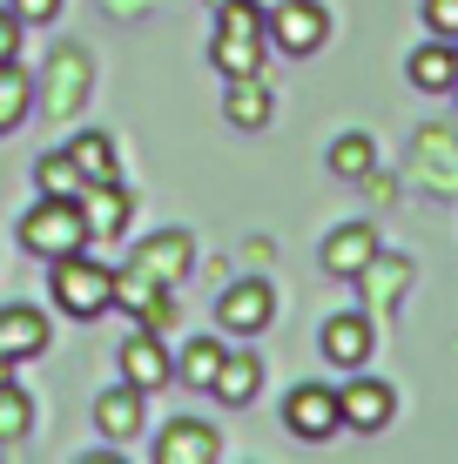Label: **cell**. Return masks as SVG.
<instances>
[{
	"label": "cell",
	"mask_w": 458,
	"mask_h": 464,
	"mask_svg": "<svg viewBox=\"0 0 458 464\" xmlns=\"http://www.w3.org/2000/svg\"><path fill=\"white\" fill-rule=\"evenodd\" d=\"M7 61H21V21L0 7V68H7Z\"/></svg>",
	"instance_id": "obj_27"
},
{
	"label": "cell",
	"mask_w": 458,
	"mask_h": 464,
	"mask_svg": "<svg viewBox=\"0 0 458 464\" xmlns=\"http://www.w3.org/2000/svg\"><path fill=\"white\" fill-rule=\"evenodd\" d=\"M216 458H223V438L202 418H176L155 438V464H216Z\"/></svg>",
	"instance_id": "obj_10"
},
{
	"label": "cell",
	"mask_w": 458,
	"mask_h": 464,
	"mask_svg": "<svg viewBox=\"0 0 458 464\" xmlns=\"http://www.w3.org/2000/svg\"><path fill=\"white\" fill-rule=\"evenodd\" d=\"M452 74H458V41H424L418 54H412V88L424 94H452Z\"/></svg>",
	"instance_id": "obj_15"
},
{
	"label": "cell",
	"mask_w": 458,
	"mask_h": 464,
	"mask_svg": "<svg viewBox=\"0 0 458 464\" xmlns=\"http://www.w3.org/2000/svg\"><path fill=\"white\" fill-rule=\"evenodd\" d=\"M34 188H41V196H68V202H74L88 182H82V169H74L68 149H47L41 162H34Z\"/></svg>",
	"instance_id": "obj_20"
},
{
	"label": "cell",
	"mask_w": 458,
	"mask_h": 464,
	"mask_svg": "<svg viewBox=\"0 0 458 464\" xmlns=\"http://www.w3.org/2000/svg\"><path fill=\"white\" fill-rule=\"evenodd\" d=\"M47 296H54V310L61 316H102L108 303H115V269L108 263H94L88 249H74V256H54L47 263Z\"/></svg>",
	"instance_id": "obj_1"
},
{
	"label": "cell",
	"mask_w": 458,
	"mask_h": 464,
	"mask_svg": "<svg viewBox=\"0 0 458 464\" xmlns=\"http://www.w3.org/2000/svg\"><path fill=\"white\" fill-rule=\"evenodd\" d=\"M202 7H229V0H202Z\"/></svg>",
	"instance_id": "obj_30"
},
{
	"label": "cell",
	"mask_w": 458,
	"mask_h": 464,
	"mask_svg": "<svg viewBox=\"0 0 458 464\" xmlns=\"http://www.w3.org/2000/svg\"><path fill=\"white\" fill-rule=\"evenodd\" d=\"M94 424H102V438H135L141 430V391L135 383H115V391L102 397V404H94Z\"/></svg>",
	"instance_id": "obj_16"
},
{
	"label": "cell",
	"mask_w": 458,
	"mask_h": 464,
	"mask_svg": "<svg viewBox=\"0 0 458 464\" xmlns=\"http://www.w3.org/2000/svg\"><path fill=\"white\" fill-rule=\"evenodd\" d=\"M283 418H290V438H304V444H324L330 430H344V411H337V391H330V383H297Z\"/></svg>",
	"instance_id": "obj_6"
},
{
	"label": "cell",
	"mask_w": 458,
	"mask_h": 464,
	"mask_svg": "<svg viewBox=\"0 0 458 464\" xmlns=\"http://www.w3.org/2000/svg\"><path fill=\"white\" fill-rule=\"evenodd\" d=\"M68 155H74V169H82V182H115V141L108 135H74L68 141Z\"/></svg>",
	"instance_id": "obj_21"
},
{
	"label": "cell",
	"mask_w": 458,
	"mask_h": 464,
	"mask_svg": "<svg viewBox=\"0 0 458 464\" xmlns=\"http://www.w3.org/2000/svg\"><path fill=\"white\" fill-rule=\"evenodd\" d=\"M216 371H223V337H196V343H182V357H176V377L189 383V391H210Z\"/></svg>",
	"instance_id": "obj_19"
},
{
	"label": "cell",
	"mask_w": 458,
	"mask_h": 464,
	"mask_svg": "<svg viewBox=\"0 0 458 464\" xmlns=\"http://www.w3.org/2000/svg\"><path fill=\"white\" fill-rule=\"evenodd\" d=\"M74 202H82L88 236H122V229H129V188H122V182H88Z\"/></svg>",
	"instance_id": "obj_14"
},
{
	"label": "cell",
	"mask_w": 458,
	"mask_h": 464,
	"mask_svg": "<svg viewBox=\"0 0 458 464\" xmlns=\"http://www.w3.org/2000/svg\"><path fill=\"white\" fill-rule=\"evenodd\" d=\"M88 243H94V236H88V222H82V202H68V196H41L34 209L21 216V249L41 256V263L74 256V249H88Z\"/></svg>",
	"instance_id": "obj_3"
},
{
	"label": "cell",
	"mask_w": 458,
	"mask_h": 464,
	"mask_svg": "<svg viewBox=\"0 0 458 464\" xmlns=\"http://www.w3.org/2000/svg\"><path fill=\"white\" fill-rule=\"evenodd\" d=\"M223 115L236 121V128H263L277 115V102H270V88L257 82V74H243V82H229V102H223Z\"/></svg>",
	"instance_id": "obj_18"
},
{
	"label": "cell",
	"mask_w": 458,
	"mask_h": 464,
	"mask_svg": "<svg viewBox=\"0 0 458 464\" xmlns=\"http://www.w3.org/2000/svg\"><path fill=\"white\" fill-rule=\"evenodd\" d=\"M371 256H377V229H371V222H344V229L324 243V269H330V276H344V283H357Z\"/></svg>",
	"instance_id": "obj_13"
},
{
	"label": "cell",
	"mask_w": 458,
	"mask_h": 464,
	"mask_svg": "<svg viewBox=\"0 0 458 464\" xmlns=\"http://www.w3.org/2000/svg\"><path fill=\"white\" fill-rule=\"evenodd\" d=\"M169 371H176V363H169V350H162V337H155V330H135V337L122 343V383H135L141 397L162 391Z\"/></svg>",
	"instance_id": "obj_12"
},
{
	"label": "cell",
	"mask_w": 458,
	"mask_h": 464,
	"mask_svg": "<svg viewBox=\"0 0 458 464\" xmlns=\"http://www.w3.org/2000/svg\"><path fill=\"white\" fill-rule=\"evenodd\" d=\"M337 411H344V430H385L391 411H398V397L377 377H351V383H337Z\"/></svg>",
	"instance_id": "obj_8"
},
{
	"label": "cell",
	"mask_w": 458,
	"mask_h": 464,
	"mask_svg": "<svg viewBox=\"0 0 458 464\" xmlns=\"http://www.w3.org/2000/svg\"><path fill=\"white\" fill-rule=\"evenodd\" d=\"M189 263H196V243H189L182 229H162V236H141V243H135L129 269H141V276L162 283V290H176V283L189 276Z\"/></svg>",
	"instance_id": "obj_7"
},
{
	"label": "cell",
	"mask_w": 458,
	"mask_h": 464,
	"mask_svg": "<svg viewBox=\"0 0 458 464\" xmlns=\"http://www.w3.org/2000/svg\"><path fill=\"white\" fill-rule=\"evenodd\" d=\"M424 27H432L438 41H458V0H424Z\"/></svg>",
	"instance_id": "obj_25"
},
{
	"label": "cell",
	"mask_w": 458,
	"mask_h": 464,
	"mask_svg": "<svg viewBox=\"0 0 458 464\" xmlns=\"http://www.w3.org/2000/svg\"><path fill=\"white\" fill-rule=\"evenodd\" d=\"M7 377H14V363H7V357H0V383H7Z\"/></svg>",
	"instance_id": "obj_29"
},
{
	"label": "cell",
	"mask_w": 458,
	"mask_h": 464,
	"mask_svg": "<svg viewBox=\"0 0 458 464\" xmlns=\"http://www.w3.org/2000/svg\"><path fill=\"white\" fill-rule=\"evenodd\" d=\"M27 430H34V404H27V391L21 383H0V444H21Z\"/></svg>",
	"instance_id": "obj_23"
},
{
	"label": "cell",
	"mask_w": 458,
	"mask_h": 464,
	"mask_svg": "<svg viewBox=\"0 0 458 464\" xmlns=\"http://www.w3.org/2000/svg\"><path fill=\"white\" fill-rule=\"evenodd\" d=\"M249 7H257V14H277V7H283V0H249Z\"/></svg>",
	"instance_id": "obj_28"
},
{
	"label": "cell",
	"mask_w": 458,
	"mask_h": 464,
	"mask_svg": "<svg viewBox=\"0 0 458 464\" xmlns=\"http://www.w3.org/2000/svg\"><path fill=\"white\" fill-rule=\"evenodd\" d=\"M257 383H263L257 357H243V350H223V371H216L210 397H223V404H249V397H257Z\"/></svg>",
	"instance_id": "obj_17"
},
{
	"label": "cell",
	"mask_w": 458,
	"mask_h": 464,
	"mask_svg": "<svg viewBox=\"0 0 458 464\" xmlns=\"http://www.w3.org/2000/svg\"><path fill=\"white\" fill-rule=\"evenodd\" d=\"M270 316H277V290L263 276H243V283H229V290L216 296V330H223V337H263Z\"/></svg>",
	"instance_id": "obj_4"
},
{
	"label": "cell",
	"mask_w": 458,
	"mask_h": 464,
	"mask_svg": "<svg viewBox=\"0 0 458 464\" xmlns=\"http://www.w3.org/2000/svg\"><path fill=\"white\" fill-rule=\"evenodd\" d=\"M7 14L21 27H41V21H54V14H61V0H7Z\"/></svg>",
	"instance_id": "obj_26"
},
{
	"label": "cell",
	"mask_w": 458,
	"mask_h": 464,
	"mask_svg": "<svg viewBox=\"0 0 458 464\" xmlns=\"http://www.w3.org/2000/svg\"><path fill=\"white\" fill-rule=\"evenodd\" d=\"M324 34H330V14L317 0H283L277 14H263V41L277 54H310V47H324Z\"/></svg>",
	"instance_id": "obj_5"
},
{
	"label": "cell",
	"mask_w": 458,
	"mask_h": 464,
	"mask_svg": "<svg viewBox=\"0 0 458 464\" xmlns=\"http://www.w3.org/2000/svg\"><path fill=\"white\" fill-rule=\"evenodd\" d=\"M27 102H34V88H27V74L7 61V68H0V135H14V128L27 121Z\"/></svg>",
	"instance_id": "obj_24"
},
{
	"label": "cell",
	"mask_w": 458,
	"mask_h": 464,
	"mask_svg": "<svg viewBox=\"0 0 458 464\" xmlns=\"http://www.w3.org/2000/svg\"><path fill=\"white\" fill-rule=\"evenodd\" d=\"M330 169L344 175V182H371V169H377V149L365 135H337L330 141Z\"/></svg>",
	"instance_id": "obj_22"
},
{
	"label": "cell",
	"mask_w": 458,
	"mask_h": 464,
	"mask_svg": "<svg viewBox=\"0 0 458 464\" xmlns=\"http://www.w3.org/2000/svg\"><path fill=\"white\" fill-rule=\"evenodd\" d=\"M263 54H270V41H263V14L249 7V0H229V7H216V41H210L216 74H229V82H243V74H263Z\"/></svg>",
	"instance_id": "obj_2"
},
{
	"label": "cell",
	"mask_w": 458,
	"mask_h": 464,
	"mask_svg": "<svg viewBox=\"0 0 458 464\" xmlns=\"http://www.w3.org/2000/svg\"><path fill=\"white\" fill-rule=\"evenodd\" d=\"M47 337H54V330H47V316L34 310V303H7V310H0V357H7V363L41 357Z\"/></svg>",
	"instance_id": "obj_11"
},
{
	"label": "cell",
	"mask_w": 458,
	"mask_h": 464,
	"mask_svg": "<svg viewBox=\"0 0 458 464\" xmlns=\"http://www.w3.org/2000/svg\"><path fill=\"white\" fill-rule=\"evenodd\" d=\"M324 357L337 363V371H365V357L377 350V330H371V316L365 310H344V316H330L324 324Z\"/></svg>",
	"instance_id": "obj_9"
}]
</instances>
